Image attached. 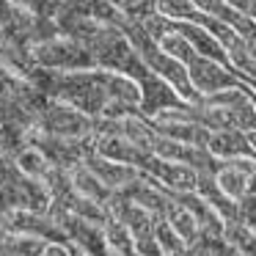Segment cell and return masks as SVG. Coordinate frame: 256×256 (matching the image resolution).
Listing matches in <instances>:
<instances>
[{
    "label": "cell",
    "instance_id": "1",
    "mask_svg": "<svg viewBox=\"0 0 256 256\" xmlns=\"http://www.w3.org/2000/svg\"><path fill=\"white\" fill-rule=\"evenodd\" d=\"M184 66H188V78H190V83H193V88L198 91L201 96L240 86L237 72H234L232 66H226V64L215 61V58H206V56H198V52H196Z\"/></svg>",
    "mask_w": 256,
    "mask_h": 256
},
{
    "label": "cell",
    "instance_id": "2",
    "mask_svg": "<svg viewBox=\"0 0 256 256\" xmlns=\"http://www.w3.org/2000/svg\"><path fill=\"white\" fill-rule=\"evenodd\" d=\"M144 174L154 176L162 188H168L171 193H188V190H196V179H198V171L188 162H176V160H162V157L152 154L149 166L144 168Z\"/></svg>",
    "mask_w": 256,
    "mask_h": 256
},
{
    "label": "cell",
    "instance_id": "3",
    "mask_svg": "<svg viewBox=\"0 0 256 256\" xmlns=\"http://www.w3.org/2000/svg\"><path fill=\"white\" fill-rule=\"evenodd\" d=\"M206 149L220 160H232V157H256L248 144V135L242 130H212Z\"/></svg>",
    "mask_w": 256,
    "mask_h": 256
},
{
    "label": "cell",
    "instance_id": "4",
    "mask_svg": "<svg viewBox=\"0 0 256 256\" xmlns=\"http://www.w3.org/2000/svg\"><path fill=\"white\" fill-rule=\"evenodd\" d=\"M196 193H201L206 201L212 204V210L223 218V220H234L237 218V201L228 198L215 182V174H198L196 179Z\"/></svg>",
    "mask_w": 256,
    "mask_h": 256
},
{
    "label": "cell",
    "instance_id": "5",
    "mask_svg": "<svg viewBox=\"0 0 256 256\" xmlns=\"http://www.w3.org/2000/svg\"><path fill=\"white\" fill-rule=\"evenodd\" d=\"M223 240H226L232 248H237L242 256H256V228H250L242 220H226L223 226Z\"/></svg>",
    "mask_w": 256,
    "mask_h": 256
},
{
    "label": "cell",
    "instance_id": "6",
    "mask_svg": "<svg viewBox=\"0 0 256 256\" xmlns=\"http://www.w3.org/2000/svg\"><path fill=\"white\" fill-rule=\"evenodd\" d=\"M154 240H157V245H160V250L166 256H182L184 248H188V242L179 237V232L166 220V218H157L154 220Z\"/></svg>",
    "mask_w": 256,
    "mask_h": 256
},
{
    "label": "cell",
    "instance_id": "7",
    "mask_svg": "<svg viewBox=\"0 0 256 256\" xmlns=\"http://www.w3.org/2000/svg\"><path fill=\"white\" fill-rule=\"evenodd\" d=\"M166 220L171 223L174 228H176V232H179V237H182L188 245L193 242V240L198 237V232H201V228H198V220H196V218L190 215V212L184 210V206L179 204V201L171 206V212L166 215Z\"/></svg>",
    "mask_w": 256,
    "mask_h": 256
},
{
    "label": "cell",
    "instance_id": "8",
    "mask_svg": "<svg viewBox=\"0 0 256 256\" xmlns=\"http://www.w3.org/2000/svg\"><path fill=\"white\" fill-rule=\"evenodd\" d=\"M157 44H160L162 50L168 52V56H174V58H176V61H182V64H188L190 58L196 56L193 44H190V42L184 39V36L179 34V30H168V34L162 36V39L157 42Z\"/></svg>",
    "mask_w": 256,
    "mask_h": 256
},
{
    "label": "cell",
    "instance_id": "9",
    "mask_svg": "<svg viewBox=\"0 0 256 256\" xmlns=\"http://www.w3.org/2000/svg\"><path fill=\"white\" fill-rule=\"evenodd\" d=\"M157 12L168 20H193L198 8L193 0H157Z\"/></svg>",
    "mask_w": 256,
    "mask_h": 256
},
{
    "label": "cell",
    "instance_id": "10",
    "mask_svg": "<svg viewBox=\"0 0 256 256\" xmlns=\"http://www.w3.org/2000/svg\"><path fill=\"white\" fill-rule=\"evenodd\" d=\"M245 14H248V17L256 22V0H248V12H245Z\"/></svg>",
    "mask_w": 256,
    "mask_h": 256
},
{
    "label": "cell",
    "instance_id": "11",
    "mask_svg": "<svg viewBox=\"0 0 256 256\" xmlns=\"http://www.w3.org/2000/svg\"><path fill=\"white\" fill-rule=\"evenodd\" d=\"M248 144H250V149H254V154H256V130H248Z\"/></svg>",
    "mask_w": 256,
    "mask_h": 256
},
{
    "label": "cell",
    "instance_id": "12",
    "mask_svg": "<svg viewBox=\"0 0 256 256\" xmlns=\"http://www.w3.org/2000/svg\"><path fill=\"white\" fill-rule=\"evenodd\" d=\"M248 50H250V56H254V58H256V36H254V39H250V42H248Z\"/></svg>",
    "mask_w": 256,
    "mask_h": 256
}]
</instances>
